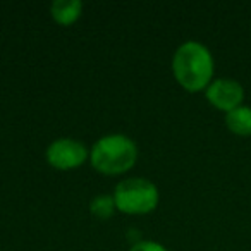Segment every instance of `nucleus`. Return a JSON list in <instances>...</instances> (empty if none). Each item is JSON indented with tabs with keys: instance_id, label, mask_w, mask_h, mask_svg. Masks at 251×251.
I'll use <instances>...</instances> for the list:
<instances>
[{
	"instance_id": "nucleus-3",
	"label": "nucleus",
	"mask_w": 251,
	"mask_h": 251,
	"mask_svg": "<svg viewBox=\"0 0 251 251\" xmlns=\"http://www.w3.org/2000/svg\"><path fill=\"white\" fill-rule=\"evenodd\" d=\"M115 208L124 213H148L158 205V189L143 177L121 181L114 191Z\"/></svg>"
},
{
	"instance_id": "nucleus-2",
	"label": "nucleus",
	"mask_w": 251,
	"mask_h": 251,
	"mask_svg": "<svg viewBox=\"0 0 251 251\" xmlns=\"http://www.w3.org/2000/svg\"><path fill=\"white\" fill-rule=\"evenodd\" d=\"M90 158L91 165L101 174H122L136 164L138 147L126 134H108L93 145Z\"/></svg>"
},
{
	"instance_id": "nucleus-4",
	"label": "nucleus",
	"mask_w": 251,
	"mask_h": 251,
	"mask_svg": "<svg viewBox=\"0 0 251 251\" xmlns=\"http://www.w3.org/2000/svg\"><path fill=\"white\" fill-rule=\"evenodd\" d=\"M88 158V150L81 141L73 138H60L47 148V160L52 167L67 171L76 169Z\"/></svg>"
},
{
	"instance_id": "nucleus-6",
	"label": "nucleus",
	"mask_w": 251,
	"mask_h": 251,
	"mask_svg": "<svg viewBox=\"0 0 251 251\" xmlns=\"http://www.w3.org/2000/svg\"><path fill=\"white\" fill-rule=\"evenodd\" d=\"M83 11V4L79 0H55L52 5H50V12H52V18L55 19L59 25L69 26L76 21L81 16Z\"/></svg>"
},
{
	"instance_id": "nucleus-7",
	"label": "nucleus",
	"mask_w": 251,
	"mask_h": 251,
	"mask_svg": "<svg viewBox=\"0 0 251 251\" xmlns=\"http://www.w3.org/2000/svg\"><path fill=\"white\" fill-rule=\"evenodd\" d=\"M226 126L237 136H251V107L239 105L226 114Z\"/></svg>"
},
{
	"instance_id": "nucleus-8",
	"label": "nucleus",
	"mask_w": 251,
	"mask_h": 251,
	"mask_svg": "<svg viewBox=\"0 0 251 251\" xmlns=\"http://www.w3.org/2000/svg\"><path fill=\"white\" fill-rule=\"evenodd\" d=\"M115 210V201H114V196H97V198L91 201V213L97 217H100V219H107V217H110L112 213H114Z\"/></svg>"
},
{
	"instance_id": "nucleus-1",
	"label": "nucleus",
	"mask_w": 251,
	"mask_h": 251,
	"mask_svg": "<svg viewBox=\"0 0 251 251\" xmlns=\"http://www.w3.org/2000/svg\"><path fill=\"white\" fill-rule=\"evenodd\" d=\"M172 73L177 83L188 91L208 88L213 76V57L200 42H184L172 57Z\"/></svg>"
},
{
	"instance_id": "nucleus-9",
	"label": "nucleus",
	"mask_w": 251,
	"mask_h": 251,
	"mask_svg": "<svg viewBox=\"0 0 251 251\" xmlns=\"http://www.w3.org/2000/svg\"><path fill=\"white\" fill-rule=\"evenodd\" d=\"M129 251H167V248L155 241H141V243L134 244Z\"/></svg>"
},
{
	"instance_id": "nucleus-5",
	"label": "nucleus",
	"mask_w": 251,
	"mask_h": 251,
	"mask_svg": "<svg viewBox=\"0 0 251 251\" xmlns=\"http://www.w3.org/2000/svg\"><path fill=\"white\" fill-rule=\"evenodd\" d=\"M244 98V90L236 79L229 77H220L213 79L206 88V100L217 107L219 110L227 112L234 110L241 105Z\"/></svg>"
}]
</instances>
